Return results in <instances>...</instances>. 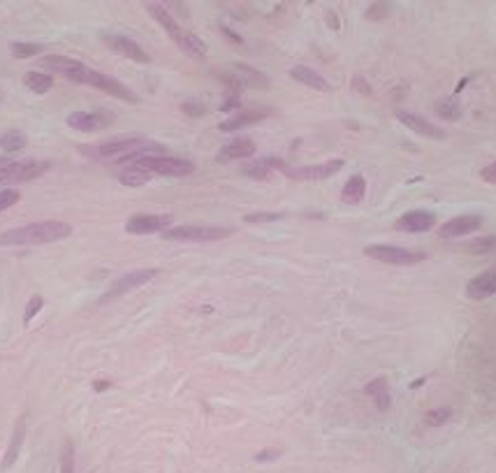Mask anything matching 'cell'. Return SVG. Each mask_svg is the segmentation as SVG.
<instances>
[{"instance_id": "6da1fadb", "label": "cell", "mask_w": 496, "mask_h": 473, "mask_svg": "<svg viewBox=\"0 0 496 473\" xmlns=\"http://www.w3.org/2000/svg\"><path fill=\"white\" fill-rule=\"evenodd\" d=\"M72 235V226L63 221H39L0 232V246H35L61 242Z\"/></svg>"}, {"instance_id": "7a4b0ae2", "label": "cell", "mask_w": 496, "mask_h": 473, "mask_svg": "<svg viewBox=\"0 0 496 473\" xmlns=\"http://www.w3.org/2000/svg\"><path fill=\"white\" fill-rule=\"evenodd\" d=\"M84 154L95 156V158H114L118 163L123 160H137L144 156H156V154H165V147L154 140H142V137H118L105 144H98V147H84Z\"/></svg>"}, {"instance_id": "3957f363", "label": "cell", "mask_w": 496, "mask_h": 473, "mask_svg": "<svg viewBox=\"0 0 496 473\" xmlns=\"http://www.w3.org/2000/svg\"><path fill=\"white\" fill-rule=\"evenodd\" d=\"M70 82L82 84V86H93V88H98V91H102V93L111 95V98L132 102V105H137V102H140V95L135 93V91H130V88H128L125 84H121L118 79L109 77V75H102V72L93 70V68H89V66H82V68H79L75 75L70 77Z\"/></svg>"}, {"instance_id": "277c9868", "label": "cell", "mask_w": 496, "mask_h": 473, "mask_svg": "<svg viewBox=\"0 0 496 473\" xmlns=\"http://www.w3.org/2000/svg\"><path fill=\"white\" fill-rule=\"evenodd\" d=\"M132 165L144 167L151 174H163V176H188L195 172V163H190L188 158H177L167 154H156V156H144L137 158Z\"/></svg>"}, {"instance_id": "5b68a950", "label": "cell", "mask_w": 496, "mask_h": 473, "mask_svg": "<svg viewBox=\"0 0 496 473\" xmlns=\"http://www.w3.org/2000/svg\"><path fill=\"white\" fill-rule=\"evenodd\" d=\"M232 228H213V226H179V228H167L160 232L163 239L170 242H218V239H228L232 235Z\"/></svg>"}, {"instance_id": "8992f818", "label": "cell", "mask_w": 496, "mask_h": 473, "mask_svg": "<svg viewBox=\"0 0 496 473\" xmlns=\"http://www.w3.org/2000/svg\"><path fill=\"white\" fill-rule=\"evenodd\" d=\"M366 258H373L385 264H397V267H406V264H418L427 258V253L422 251H411V248L392 246V244H371L364 246Z\"/></svg>"}, {"instance_id": "52a82bcc", "label": "cell", "mask_w": 496, "mask_h": 473, "mask_svg": "<svg viewBox=\"0 0 496 473\" xmlns=\"http://www.w3.org/2000/svg\"><path fill=\"white\" fill-rule=\"evenodd\" d=\"M49 170V163L44 160H23V163H5L0 165V186H12V183L33 181Z\"/></svg>"}, {"instance_id": "ba28073f", "label": "cell", "mask_w": 496, "mask_h": 473, "mask_svg": "<svg viewBox=\"0 0 496 473\" xmlns=\"http://www.w3.org/2000/svg\"><path fill=\"white\" fill-rule=\"evenodd\" d=\"M343 160L341 158H334V160H327V163H318V165H306V167H285L283 174H287L290 179H297V181H323V179H330L339 170H343Z\"/></svg>"}, {"instance_id": "9c48e42d", "label": "cell", "mask_w": 496, "mask_h": 473, "mask_svg": "<svg viewBox=\"0 0 496 473\" xmlns=\"http://www.w3.org/2000/svg\"><path fill=\"white\" fill-rule=\"evenodd\" d=\"M158 276V269H135V271H128L121 278H116L114 283H111L109 290L102 295L100 302H109V300H116L121 297V295L135 290V288H140L144 283H149L151 278Z\"/></svg>"}, {"instance_id": "30bf717a", "label": "cell", "mask_w": 496, "mask_h": 473, "mask_svg": "<svg viewBox=\"0 0 496 473\" xmlns=\"http://www.w3.org/2000/svg\"><path fill=\"white\" fill-rule=\"evenodd\" d=\"M172 216L167 214H135L125 221V232L130 235H154L170 228Z\"/></svg>"}, {"instance_id": "8fae6325", "label": "cell", "mask_w": 496, "mask_h": 473, "mask_svg": "<svg viewBox=\"0 0 496 473\" xmlns=\"http://www.w3.org/2000/svg\"><path fill=\"white\" fill-rule=\"evenodd\" d=\"M102 42H105L111 51L125 56L135 63H151V56L144 51V47L140 42H135L132 37H125V35H109L105 33L102 35Z\"/></svg>"}, {"instance_id": "7c38bea8", "label": "cell", "mask_w": 496, "mask_h": 473, "mask_svg": "<svg viewBox=\"0 0 496 473\" xmlns=\"http://www.w3.org/2000/svg\"><path fill=\"white\" fill-rule=\"evenodd\" d=\"M397 118L408 128V130H413L415 135H420V137H427V140H443V137H445V130H443V128H438L436 123L427 121L425 116L413 114V111L399 109V111H397Z\"/></svg>"}, {"instance_id": "4fadbf2b", "label": "cell", "mask_w": 496, "mask_h": 473, "mask_svg": "<svg viewBox=\"0 0 496 473\" xmlns=\"http://www.w3.org/2000/svg\"><path fill=\"white\" fill-rule=\"evenodd\" d=\"M66 121L70 128H75V130L98 133L111 123V114H107V111H72Z\"/></svg>"}, {"instance_id": "5bb4252c", "label": "cell", "mask_w": 496, "mask_h": 473, "mask_svg": "<svg viewBox=\"0 0 496 473\" xmlns=\"http://www.w3.org/2000/svg\"><path fill=\"white\" fill-rule=\"evenodd\" d=\"M480 226H483V216H476V214L457 216V219H450L438 228V237H443V239L464 237V235H471V232L480 230Z\"/></svg>"}, {"instance_id": "9a60e30c", "label": "cell", "mask_w": 496, "mask_h": 473, "mask_svg": "<svg viewBox=\"0 0 496 473\" xmlns=\"http://www.w3.org/2000/svg\"><path fill=\"white\" fill-rule=\"evenodd\" d=\"M436 226V216L425 209H413L406 211L402 219L395 221V228L399 232H427Z\"/></svg>"}, {"instance_id": "2e32d148", "label": "cell", "mask_w": 496, "mask_h": 473, "mask_svg": "<svg viewBox=\"0 0 496 473\" xmlns=\"http://www.w3.org/2000/svg\"><path fill=\"white\" fill-rule=\"evenodd\" d=\"M267 116H271V109H269V107L246 109V111H239V114H235L232 118H228V121H223L218 128H221L223 133H235V130H239V128L253 125V123H258V121H262V118H267Z\"/></svg>"}, {"instance_id": "e0dca14e", "label": "cell", "mask_w": 496, "mask_h": 473, "mask_svg": "<svg viewBox=\"0 0 496 473\" xmlns=\"http://www.w3.org/2000/svg\"><path fill=\"white\" fill-rule=\"evenodd\" d=\"M494 293H496V269H490V271H485V274L471 278L466 285L469 300H487V297H492Z\"/></svg>"}, {"instance_id": "ac0fdd59", "label": "cell", "mask_w": 496, "mask_h": 473, "mask_svg": "<svg viewBox=\"0 0 496 473\" xmlns=\"http://www.w3.org/2000/svg\"><path fill=\"white\" fill-rule=\"evenodd\" d=\"M258 147H255L253 140L248 137H239V140H232L230 144H225L221 151H218V163H230V160H239V158H251Z\"/></svg>"}, {"instance_id": "d6986e66", "label": "cell", "mask_w": 496, "mask_h": 473, "mask_svg": "<svg viewBox=\"0 0 496 473\" xmlns=\"http://www.w3.org/2000/svg\"><path fill=\"white\" fill-rule=\"evenodd\" d=\"M290 77L297 84H304V86H309V88H316V91H323V93L332 91L330 82H327L323 75H318L316 70H311L309 66H294L290 70Z\"/></svg>"}, {"instance_id": "ffe728a7", "label": "cell", "mask_w": 496, "mask_h": 473, "mask_svg": "<svg viewBox=\"0 0 496 473\" xmlns=\"http://www.w3.org/2000/svg\"><path fill=\"white\" fill-rule=\"evenodd\" d=\"M39 66H44L46 70L51 72H58L66 79H70L75 72L84 66L82 61H75V59H68V56H58V54H49V56H42V61H39Z\"/></svg>"}, {"instance_id": "44dd1931", "label": "cell", "mask_w": 496, "mask_h": 473, "mask_svg": "<svg viewBox=\"0 0 496 473\" xmlns=\"http://www.w3.org/2000/svg\"><path fill=\"white\" fill-rule=\"evenodd\" d=\"M23 436H26V420L19 418L17 427H14V434H12L10 446H7V453L3 457V462H0V469H3V471L12 469L14 462L19 460V453H21V446H23Z\"/></svg>"}, {"instance_id": "7402d4cb", "label": "cell", "mask_w": 496, "mask_h": 473, "mask_svg": "<svg viewBox=\"0 0 496 473\" xmlns=\"http://www.w3.org/2000/svg\"><path fill=\"white\" fill-rule=\"evenodd\" d=\"M147 10H149L151 17H154V19L160 23V26L165 28V33L170 35L172 39L177 37V35L181 33V30H183V28H181V23L172 17L170 10H167L165 5H160V3H149V5H147Z\"/></svg>"}, {"instance_id": "603a6c76", "label": "cell", "mask_w": 496, "mask_h": 473, "mask_svg": "<svg viewBox=\"0 0 496 473\" xmlns=\"http://www.w3.org/2000/svg\"><path fill=\"white\" fill-rule=\"evenodd\" d=\"M285 163L283 160H278V158H262V160H255V163L251 165H244V174L246 176H251V179H269V174L271 170H285Z\"/></svg>"}, {"instance_id": "cb8c5ba5", "label": "cell", "mask_w": 496, "mask_h": 473, "mask_svg": "<svg viewBox=\"0 0 496 473\" xmlns=\"http://www.w3.org/2000/svg\"><path fill=\"white\" fill-rule=\"evenodd\" d=\"M172 42L177 44L183 54L193 56V59H204V56H206V47H204V42H202V39H199L197 35L190 33V30H186V28H183L181 33L172 39Z\"/></svg>"}, {"instance_id": "d4e9b609", "label": "cell", "mask_w": 496, "mask_h": 473, "mask_svg": "<svg viewBox=\"0 0 496 473\" xmlns=\"http://www.w3.org/2000/svg\"><path fill=\"white\" fill-rule=\"evenodd\" d=\"M366 195V179L362 174H353L350 179L346 181V186L341 188V199L346 204H357L362 202Z\"/></svg>"}, {"instance_id": "484cf974", "label": "cell", "mask_w": 496, "mask_h": 473, "mask_svg": "<svg viewBox=\"0 0 496 473\" xmlns=\"http://www.w3.org/2000/svg\"><path fill=\"white\" fill-rule=\"evenodd\" d=\"M364 392L373 399V404L378 411H388L392 406V395H390V388H388V381L385 379H373L369 386L364 388Z\"/></svg>"}, {"instance_id": "4316f807", "label": "cell", "mask_w": 496, "mask_h": 473, "mask_svg": "<svg viewBox=\"0 0 496 473\" xmlns=\"http://www.w3.org/2000/svg\"><path fill=\"white\" fill-rule=\"evenodd\" d=\"M23 84H26V88H30L33 93L42 95V93H49L54 88V77L46 75V72L30 70V72L23 75Z\"/></svg>"}, {"instance_id": "83f0119b", "label": "cell", "mask_w": 496, "mask_h": 473, "mask_svg": "<svg viewBox=\"0 0 496 473\" xmlns=\"http://www.w3.org/2000/svg\"><path fill=\"white\" fill-rule=\"evenodd\" d=\"M154 179V174L149 170H144V167H137V165H130L128 170L121 172L118 176V181L123 183V186H130V188H137V186H144V183H149Z\"/></svg>"}, {"instance_id": "f1b7e54d", "label": "cell", "mask_w": 496, "mask_h": 473, "mask_svg": "<svg viewBox=\"0 0 496 473\" xmlns=\"http://www.w3.org/2000/svg\"><path fill=\"white\" fill-rule=\"evenodd\" d=\"M235 70L242 75V82L244 84H251V86H258V88H269V79L267 75H262V72L253 70L251 66H244V63H237Z\"/></svg>"}, {"instance_id": "f546056e", "label": "cell", "mask_w": 496, "mask_h": 473, "mask_svg": "<svg viewBox=\"0 0 496 473\" xmlns=\"http://www.w3.org/2000/svg\"><path fill=\"white\" fill-rule=\"evenodd\" d=\"M434 111L443 118V121H457V118L461 116V107H459V102L454 100V98L438 100L436 105H434Z\"/></svg>"}, {"instance_id": "4dcf8cb0", "label": "cell", "mask_w": 496, "mask_h": 473, "mask_svg": "<svg viewBox=\"0 0 496 473\" xmlns=\"http://www.w3.org/2000/svg\"><path fill=\"white\" fill-rule=\"evenodd\" d=\"M26 142H28L26 135H23L21 130H10L0 137V149L7 151V154H14V151H21L23 147H26Z\"/></svg>"}, {"instance_id": "1f68e13d", "label": "cell", "mask_w": 496, "mask_h": 473, "mask_svg": "<svg viewBox=\"0 0 496 473\" xmlns=\"http://www.w3.org/2000/svg\"><path fill=\"white\" fill-rule=\"evenodd\" d=\"M10 51L14 59H30V56H37L44 51L42 44H33V42H12Z\"/></svg>"}, {"instance_id": "d6a6232c", "label": "cell", "mask_w": 496, "mask_h": 473, "mask_svg": "<svg viewBox=\"0 0 496 473\" xmlns=\"http://www.w3.org/2000/svg\"><path fill=\"white\" fill-rule=\"evenodd\" d=\"M494 246H496V237H494V235H490V237L473 239V242H471V244H466V251H469V253H473V255H485V253L494 251Z\"/></svg>"}, {"instance_id": "836d02e7", "label": "cell", "mask_w": 496, "mask_h": 473, "mask_svg": "<svg viewBox=\"0 0 496 473\" xmlns=\"http://www.w3.org/2000/svg\"><path fill=\"white\" fill-rule=\"evenodd\" d=\"M61 473H75V448H72V441H66V446H63Z\"/></svg>"}, {"instance_id": "e575fe53", "label": "cell", "mask_w": 496, "mask_h": 473, "mask_svg": "<svg viewBox=\"0 0 496 473\" xmlns=\"http://www.w3.org/2000/svg\"><path fill=\"white\" fill-rule=\"evenodd\" d=\"M452 415V411L447 406H443V408H434V411H429L427 415H425V422L429 424V427H438V424H443V422H447V418H450Z\"/></svg>"}, {"instance_id": "d590c367", "label": "cell", "mask_w": 496, "mask_h": 473, "mask_svg": "<svg viewBox=\"0 0 496 473\" xmlns=\"http://www.w3.org/2000/svg\"><path fill=\"white\" fill-rule=\"evenodd\" d=\"M390 14V5L385 3H373L369 5V10L364 12V17L369 19V21H383Z\"/></svg>"}, {"instance_id": "8d00e7d4", "label": "cell", "mask_w": 496, "mask_h": 473, "mask_svg": "<svg viewBox=\"0 0 496 473\" xmlns=\"http://www.w3.org/2000/svg\"><path fill=\"white\" fill-rule=\"evenodd\" d=\"M19 190H14V188H3L0 190V211H5V209H10V207H14L19 202Z\"/></svg>"}, {"instance_id": "74e56055", "label": "cell", "mask_w": 496, "mask_h": 473, "mask_svg": "<svg viewBox=\"0 0 496 473\" xmlns=\"http://www.w3.org/2000/svg\"><path fill=\"white\" fill-rule=\"evenodd\" d=\"M42 304H44V300L39 297V295H33V297H30V302L26 304V314H23V325H28L30 320H33V318L39 314V309H42Z\"/></svg>"}, {"instance_id": "f35d334b", "label": "cell", "mask_w": 496, "mask_h": 473, "mask_svg": "<svg viewBox=\"0 0 496 473\" xmlns=\"http://www.w3.org/2000/svg\"><path fill=\"white\" fill-rule=\"evenodd\" d=\"M283 219V214H271V211H260V214H248L246 223H269V221H278Z\"/></svg>"}, {"instance_id": "ab89813d", "label": "cell", "mask_w": 496, "mask_h": 473, "mask_svg": "<svg viewBox=\"0 0 496 473\" xmlns=\"http://www.w3.org/2000/svg\"><path fill=\"white\" fill-rule=\"evenodd\" d=\"M281 457V448H267V450H260L255 455V462H274Z\"/></svg>"}, {"instance_id": "60d3db41", "label": "cell", "mask_w": 496, "mask_h": 473, "mask_svg": "<svg viewBox=\"0 0 496 473\" xmlns=\"http://www.w3.org/2000/svg\"><path fill=\"white\" fill-rule=\"evenodd\" d=\"M480 179H483L485 183H492V186H496V160L480 170Z\"/></svg>"}, {"instance_id": "b9f144b4", "label": "cell", "mask_w": 496, "mask_h": 473, "mask_svg": "<svg viewBox=\"0 0 496 473\" xmlns=\"http://www.w3.org/2000/svg\"><path fill=\"white\" fill-rule=\"evenodd\" d=\"M183 111H186L188 116H202L204 114V107L202 105H197V102H183V107H181Z\"/></svg>"}, {"instance_id": "7bdbcfd3", "label": "cell", "mask_w": 496, "mask_h": 473, "mask_svg": "<svg viewBox=\"0 0 496 473\" xmlns=\"http://www.w3.org/2000/svg\"><path fill=\"white\" fill-rule=\"evenodd\" d=\"M353 86L357 88L359 93H364V95H371V86H369V82H366L364 77H353Z\"/></svg>"}, {"instance_id": "ee69618b", "label": "cell", "mask_w": 496, "mask_h": 473, "mask_svg": "<svg viewBox=\"0 0 496 473\" xmlns=\"http://www.w3.org/2000/svg\"><path fill=\"white\" fill-rule=\"evenodd\" d=\"M239 105H242V102H239V98H237V95H230V98L225 100V105H223V109H237Z\"/></svg>"}, {"instance_id": "f6af8a7d", "label": "cell", "mask_w": 496, "mask_h": 473, "mask_svg": "<svg viewBox=\"0 0 496 473\" xmlns=\"http://www.w3.org/2000/svg\"><path fill=\"white\" fill-rule=\"evenodd\" d=\"M93 388H95V392H105V390L111 388V381H95Z\"/></svg>"}, {"instance_id": "bcb514c9", "label": "cell", "mask_w": 496, "mask_h": 473, "mask_svg": "<svg viewBox=\"0 0 496 473\" xmlns=\"http://www.w3.org/2000/svg\"><path fill=\"white\" fill-rule=\"evenodd\" d=\"M221 33H223V35H228V37L232 39V42H239V44H242V37H239L237 33H232V30H230V28H225V26H221Z\"/></svg>"}, {"instance_id": "7dc6e473", "label": "cell", "mask_w": 496, "mask_h": 473, "mask_svg": "<svg viewBox=\"0 0 496 473\" xmlns=\"http://www.w3.org/2000/svg\"><path fill=\"white\" fill-rule=\"evenodd\" d=\"M327 21H330V26L334 30H339V19H337V14H334L332 10H327Z\"/></svg>"}, {"instance_id": "c3c4849f", "label": "cell", "mask_w": 496, "mask_h": 473, "mask_svg": "<svg viewBox=\"0 0 496 473\" xmlns=\"http://www.w3.org/2000/svg\"><path fill=\"white\" fill-rule=\"evenodd\" d=\"M492 379H494V381H496V374H494V376H492Z\"/></svg>"}]
</instances>
